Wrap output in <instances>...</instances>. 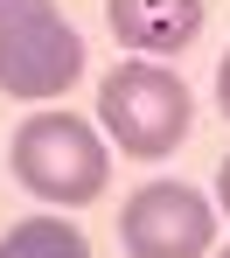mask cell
Segmentation results:
<instances>
[{
	"instance_id": "cell-1",
	"label": "cell",
	"mask_w": 230,
	"mask_h": 258,
	"mask_svg": "<svg viewBox=\"0 0 230 258\" xmlns=\"http://www.w3.org/2000/svg\"><path fill=\"white\" fill-rule=\"evenodd\" d=\"M14 181L56 210H84L105 196L112 161H105V140L77 112H28L14 126Z\"/></svg>"
},
{
	"instance_id": "cell-2",
	"label": "cell",
	"mask_w": 230,
	"mask_h": 258,
	"mask_svg": "<svg viewBox=\"0 0 230 258\" xmlns=\"http://www.w3.org/2000/svg\"><path fill=\"white\" fill-rule=\"evenodd\" d=\"M98 119L119 140V154L133 161H168L195 126V98L175 70L161 63H119L105 84H98Z\"/></svg>"
},
{
	"instance_id": "cell-3",
	"label": "cell",
	"mask_w": 230,
	"mask_h": 258,
	"mask_svg": "<svg viewBox=\"0 0 230 258\" xmlns=\"http://www.w3.org/2000/svg\"><path fill=\"white\" fill-rule=\"evenodd\" d=\"M84 77V35L56 0H0V91L7 98H63Z\"/></svg>"
},
{
	"instance_id": "cell-4",
	"label": "cell",
	"mask_w": 230,
	"mask_h": 258,
	"mask_svg": "<svg viewBox=\"0 0 230 258\" xmlns=\"http://www.w3.org/2000/svg\"><path fill=\"white\" fill-rule=\"evenodd\" d=\"M209 237H216L209 196L188 188V181H146L119 210L126 258H209Z\"/></svg>"
},
{
	"instance_id": "cell-5",
	"label": "cell",
	"mask_w": 230,
	"mask_h": 258,
	"mask_svg": "<svg viewBox=\"0 0 230 258\" xmlns=\"http://www.w3.org/2000/svg\"><path fill=\"white\" fill-rule=\"evenodd\" d=\"M105 21L133 56H182L209 21V0H105Z\"/></svg>"
},
{
	"instance_id": "cell-6",
	"label": "cell",
	"mask_w": 230,
	"mask_h": 258,
	"mask_svg": "<svg viewBox=\"0 0 230 258\" xmlns=\"http://www.w3.org/2000/svg\"><path fill=\"white\" fill-rule=\"evenodd\" d=\"M0 258H91L84 230L63 223V216H21L7 237H0Z\"/></svg>"
},
{
	"instance_id": "cell-7",
	"label": "cell",
	"mask_w": 230,
	"mask_h": 258,
	"mask_svg": "<svg viewBox=\"0 0 230 258\" xmlns=\"http://www.w3.org/2000/svg\"><path fill=\"white\" fill-rule=\"evenodd\" d=\"M216 203L230 210V154H223V168H216Z\"/></svg>"
},
{
	"instance_id": "cell-8",
	"label": "cell",
	"mask_w": 230,
	"mask_h": 258,
	"mask_svg": "<svg viewBox=\"0 0 230 258\" xmlns=\"http://www.w3.org/2000/svg\"><path fill=\"white\" fill-rule=\"evenodd\" d=\"M216 98H223V112H230V56L216 63Z\"/></svg>"
},
{
	"instance_id": "cell-9",
	"label": "cell",
	"mask_w": 230,
	"mask_h": 258,
	"mask_svg": "<svg viewBox=\"0 0 230 258\" xmlns=\"http://www.w3.org/2000/svg\"><path fill=\"white\" fill-rule=\"evenodd\" d=\"M216 258H230V251H216Z\"/></svg>"
}]
</instances>
